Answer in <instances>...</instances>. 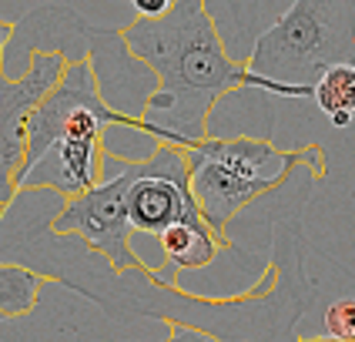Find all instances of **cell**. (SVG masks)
<instances>
[{
	"mask_svg": "<svg viewBox=\"0 0 355 342\" xmlns=\"http://www.w3.org/2000/svg\"><path fill=\"white\" fill-rule=\"evenodd\" d=\"M121 37L158 80L144 111V135L158 144L205 141L215 104L235 91L275 94L268 80L228 54L205 0H175L161 17H135Z\"/></svg>",
	"mask_w": 355,
	"mask_h": 342,
	"instance_id": "1",
	"label": "cell"
},
{
	"mask_svg": "<svg viewBox=\"0 0 355 342\" xmlns=\"http://www.w3.org/2000/svg\"><path fill=\"white\" fill-rule=\"evenodd\" d=\"M141 131L138 121L124 118L101 98L91 60H74L60 74L54 91L37 104L27 124V155L17 178V191L51 188L60 201H71L104 181L107 128Z\"/></svg>",
	"mask_w": 355,
	"mask_h": 342,
	"instance_id": "2",
	"label": "cell"
},
{
	"mask_svg": "<svg viewBox=\"0 0 355 342\" xmlns=\"http://www.w3.org/2000/svg\"><path fill=\"white\" fill-rule=\"evenodd\" d=\"M342 60H355V0H292L255 37L245 67L275 98H312L315 80Z\"/></svg>",
	"mask_w": 355,
	"mask_h": 342,
	"instance_id": "3",
	"label": "cell"
},
{
	"mask_svg": "<svg viewBox=\"0 0 355 342\" xmlns=\"http://www.w3.org/2000/svg\"><path fill=\"white\" fill-rule=\"evenodd\" d=\"M107 158L118 164V171L111 178H104L101 185H94L91 191L64 201L54 221H51V232L80 239L91 252L104 255L114 272H138L161 289H175V279L161 275L158 268H151L144 259H138L135 248H131L135 228L128 221V188H131L135 171H138V158H118L111 151H107Z\"/></svg>",
	"mask_w": 355,
	"mask_h": 342,
	"instance_id": "4",
	"label": "cell"
},
{
	"mask_svg": "<svg viewBox=\"0 0 355 342\" xmlns=\"http://www.w3.org/2000/svg\"><path fill=\"white\" fill-rule=\"evenodd\" d=\"M128 221L135 232L155 239L178 221H205L188 185V161L181 148L155 144L151 155L138 158V171L128 188Z\"/></svg>",
	"mask_w": 355,
	"mask_h": 342,
	"instance_id": "5",
	"label": "cell"
},
{
	"mask_svg": "<svg viewBox=\"0 0 355 342\" xmlns=\"http://www.w3.org/2000/svg\"><path fill=\"white\" fill-rule=\"evenodd\" d=\"M67 71V58L58 51H37L20 78H7L0 71V208L17 195V178L27 155V124L37 104Z\"/></svg>",
	"mask_w": 355,
	"mask_h": 342,
	"instance_id": "6",
	"label": "cell"
},
{
	"mask_svg": "<svg viewBox=\"0 0 355 342\" xmlns=\"http://www.w3.org/2000/svg\"><path fill=\"white\" fill-rule=\"evenodd\" d=\"M87 60H91L98 91L107 101V108L124 118L138 121L141 131H144V111H148V101L155 94L158 80L131 54V47L121 37V27L118 31H94Z\"/></svg>",
	"mask_w": 355,
	"mask_h": 342,
	"instance_id": "7",
	"label": "cell"
},
{
	"mask_svg": "<svg viewBox=\"0 0 355 342\" xmlns=\"http://www.w3.org/2000/svg\"><path fill=\"white\" fill-rule=\"evenodd\" d=\"M91 34H94V27L80 17L78 10L60 7V3H44V7L31 10L27 17H20L14 24L10 44L3 51V64L10 58H20L27 67L37 51H58L67 58V64L87 60Z\"/></svg>",
	"mask_w": 355,
	"mask_h": 342,
	"instance_id": "8",
	"label": "cell"
},
{
	"mask_svg": "<svg viewBox=\"0 0 355 342\" xmlns=\"http://www.w3.org/2000/svg\"><path fill=\"white\" fill-rule=\"evenodd\" d=\"M158 241L171 268H205L221 248H228L205 221H178L161 232Z\"/></svg>",
	"mask_w": 355,
	"mask_h": 342,
	"instance_id": "9",
	"label": "cell"
},
{
	"mask_svg": "<svg viewBox=\"0 0 355 342\" xmlns=\"http://www.w3.org/2000/svg\"><path fill=\"white\" fill-rule=\"evenodd\" d=\"M315 104L325 111L332 128H349L355 121V60L332 64L312 91Z\"/></svg>",
	"mask_w": 355,
	"mask_h": 342,
	"instance_id": "10",
	"label": "cell"
},
{
	"mask_svg": "<svg viewBox=\"0 0 355 342\" xmlns=\"http://www.w3.org/2000/svg\"><path fill=\"white\" fill-rule=\"evenodd\" d=\"M44 282H60L58 275H44L27 265L0 262V319H17L27 316L40 299Z\"/></svg>",
	"mask_w": 355,
	"mask_h": 342,
	"instance_id": "11",
	"label": "cell"
},
{
	"mask_svg": "<svg viewBox=\"0 0 355 342\" xmlns=\"http://www.w3.org/2000/svg\"><path fill=\"white\" fill-rule=\"evenodd\" d=\"M325 336L355 339V299H338L325 309Z\"/></svg>",
	"mask_w": 355,
	"mask_h": 342,
	"instance_id": "12",
	"label": "cell"
},
{
	"mask_svg": "<svg viewBox=\"0 0 355 342\" xmlns=\"http://www.w3.org/2000/svg\"><path fill=\"white\" fill-rule=\"evenodd\" d=\"M164 342H221L218 336L205 332V329H195V325H184V322L171 319L168 322V339Z\"/></svg>",
	"mask_w": 355,
	"mask_h": 342,
	"instance_id": "13",
	"label": "cell"
},
{
	"mask_svg": "<svg viewBox=\"0 0 355 342\" xmlns=\"http://www.w3.org/2000/svg\"><path fill=\"white\" fill-rule=\"evenodd\" d=\"M131 3H135L138 17H161V14H168V7L175 0H131Z\"/></svg>",
	"mask_w": 355,
	"mask_h": 342,
	"instance_id": "14",
	"label": "cell"
},
{
	"mask_svg": "<svg viewBox=\"0 0 355 342\" xmlns=\"http://www.w3.org/2000/svg\"><path fill=\"white\" fill-rule=\"evenodd\" d=\"M10 34H14V24L0 17V64H3V51H7V44H10Z\"/></svg>",
	"mask_w": 355,
	"mask_h": 342,
	"instance_id": "15",
	"label": "cell"
},
{
	"mask_svg": "<svg viewBox=\"0 0 355 342\" xmlns=\"http://www.w3.org/2000/svg\"><path fill=\"white\" fill-rule=\"evenodd\" d=\"M298 342H355V339H332V336H312V339H298Z\"/></svg>",
	"mask_w": 355,
	"mask_h": 342,
	"instance_id": "16",
	"label": "cell"
},
{
	"mask_svg": "<svg viewBox=\"0 0 355 342\" xmlns=\"http://www.w3.org/2000/svg\"><path fill=\"white\" fill-rule=\"evenodd\" d=\"M0 219H3V208H0Z\"/></svg>",
	"mask_w": 355,
	"mask_h": 342,
	"instance_id": "17",
	"label": "cell"
}]
</instances>
